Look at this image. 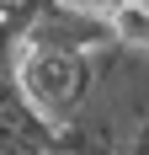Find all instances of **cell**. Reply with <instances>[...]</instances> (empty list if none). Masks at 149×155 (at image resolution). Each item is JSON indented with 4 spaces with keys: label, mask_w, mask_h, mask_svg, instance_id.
Here are the masks:
<instances>
[{
    "label": "cell",
    "mask_w": 149,
    "mask_h": 155,
    "mask_svg": "<svg viewBox=\"0 0 149 155\" xmlns=\"http://www.w3.org/2000/svg\"><path fill=\"white\" fill-rule=\"evenodd\" d=\"M96 75H101L96 54H48V48H27L21 54V70H16L21 96L53 128H69L85 112L90 91H96Z\"/></svg>",
    "instance_id": "obj_1"
},
{
    "label": "cell",
    "mask_w": 149,
    "mask_h": 155,
    "mask_svg": "<svg viewBox=\"0 0 149 155\" xmlns=\"http://www.w3.org/2000/svg\"><path fill=\"white\" fill-rule=\"evenodd\" d=\"M106 43H112V21L64 11L53 0L37 5V16H32V27H27V48H48V54H96Z\"/></svg>",
    "instance_id": "obj_2"
},
{
    "label": "cell",
    "mask_w": 149,
    "mask_h": 155,
    "mask_svg": "<svg viewBox=\"0 0 149 155\" xmlns=\"http://www.w3.org/2000/svg\"><path fill=\"white\" fill-rule=\"evenodd\" d=\"M128 155H149V118L133 128V139H128Z\"/></svg>",
    "instance_id": "obj_3"
},
{
    "label": "cell",
    "mask_w": 149,
    "mask_h": 155,
    "mask_svg": "<svg viewBox=\"0 0 149 155\" xmlns=\"http://www.w3.org/2000/svg\"><path fill=\"white\" fill-rule=\"evenodd\" d=\"M59 155H64V150H59Z\"/></svg>",
    "instance_id": "obj_4"
}]
</instances>
